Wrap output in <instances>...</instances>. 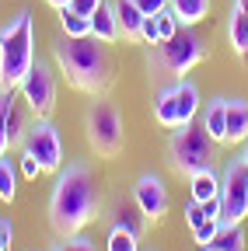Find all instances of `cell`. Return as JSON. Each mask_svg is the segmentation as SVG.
I'll list each match as a JSON object with an SVG mask.
<instances>
[{"mask_svg":"<svg viewBox=\"0 0 248 251\" xmlns=\"http://www.w3.org/2000/svg\"><path fill=\"white\" fill-rule=\"evenodd\" d=\"M102 209V188L98 178L87 164H67V171L59 168L53 196H49V224L59 237L84 230Z\"/></svg>","mask_w":248,"mask_h":251,"instance_id":"obj_1","label":"cell"},{"mask_svg":"<svg viewBox=\"0 0 248 251\" xmlns=\"http://www.w3.org/2000/svg\"><path fill=\"white\" fill-rule=\"evenodd\" d=\"M53 59L59 74L70 80V87L91 94V98H102L112 87V56L105 42H98L95 35H84V39L59 35L53 42Z\"/></svg>","mask_w":248,"mask_h":251,"instance_id":"obj_2","label":"cell"},{"mask_svg":"<svg viewBox=\"0 0 248 251\" xmlns=\"http://www.w3.org/2000/svg\"><path fill=\"white\" fill-rule=\"evenodd\" d=\"M206 59V42L193 31V25H182L171 39L150 46V84L158 87H168V84H178L193 67Z\"/></svg>","mask_w":248,"mask_h":251,"instance_id":"obj_3","label":"cell"},{"mask_svg":"<svg viewBox=\"0 0 248 251\" xmlns=\"http://www.w3.org/2000/svg\"><path fill=\"white\" fill-rule=\"evenodd\" d=\"M35 63L32 11H18L11 25L0 28V91H18Z\"/></svg>","mask_w":248,"mask_h":251,"instance_id":"obj_4","label":"cell"},{"mask_svg":"<svg viewBox=\"0 0 248 251\" xmlns=\"http://www.w3.org/2000/svg\"><path fill=\"white\" fill-rule=\"evenodd\" d=\"M213 147L217 140L206 133L203 122H189V126H178L168 140V168L175 175H199L213 164Z\"/></svg>","mask_w":248,"mask_h":251,"instance_id":"obj_5","label":"cell"},{"mask_svg":"<svg viewBox=\"0 0 248 251\" xmlns=\"http://www.w3.org/2000/svg\"><path fill=\"white\" fill-rule=\"evenodd\" d=\"M84 129H87V143L95 147L98 157H119L126 147V129H122V115L115 112V105L109 101H91L87 115H84Z\"/></svg>","mask_w":248,"mask_h":251,"instance_id":"obj_6","label":"cell"},{"mask_svg":"<svg viewBox=\"0 0 248 251\" xmlns=\"http://www.w3.org/2000/svg\"><path fill=\"white\" fill-rule=\"evenodd\" d=\"M245 216H248V164L238 153L220 175V224H241Z\"/></svg>","mask_w":248,"mask_h":251,"instance_id":"obj_7","label":"cell"},{"mask_svg":"<svg viewBox=\"0 0 248 251\" xmlns=\"http://www.w3.org/2000/svg\"><path fill=\"white\" fill-rule=\"evenodd\" d=\"M21 153H32L35 161L42 164L46 175H59V168H63V143H59V129H56L49 119L28 122L25 140H21Z\"/></svg>","mask_w":248,"mask_h":251,"instance_id":"obj_8","label":"cell"},{"mask_svg":"<svg viewBox=\"0 0 248 251\" xmlns=\"http://www.w3.org/2000/svg\"><path fill=\"white\" fill-rule=\"evenodd\" d=\"M18 91H21L28 112H32L35 119H49L53 115V108H56V77H53V70L46 67V63H32V70L25 74Z\"/></svg>","mask_w":248,"mask_h":251,"instance_id":"obj_9","label":"cell"},{"mask_svg":"<svg viewBox=\"0 0 248 251\" xmlns=\"http://www.w3.org/2000/svg\"><path fill=\"white\" fill-rule=\"evenodd\" d=\"M133 199H137V206L143 209L147 220H154V224L165 220V213H168V192H165V185H161L158 175H140L137 185H133Z\"/></svg>","mask_w":248,"mask_h":251,"instance_id":"obj_10","label":"cell"},{"mask_svg":"<svg viewBox=\"0 0 248 251\" xmlns=\"http://www.w3.org/2000/svg\"><path fill=\"white\" fill-rule=\"evenodd\" d=\"M109 220H112V230H130L133 237H143L147 216H143V209L137 206V199H115Z\"/></svg>","mask_w":248,"mask_h":251,"instance_id":"obj_11","label":"cell"},{"mask_svg":"<svg viewBox=\"0 0 248 251\" xmlns=\"http://www.w3.org/2000/svg\"><path fill=\"white\" fill-rule=\"evenodd\" d=\"M115 7V21H119V35L126 42H140V25H143V11L133 4V0H112Z\"/></svg>","mask_w":248,"mask_h":251,"instance_id":"obj_12","label":"cell"},{"mask_svg":"<svg viewBox=\"0 0 248 251\" xmlns=\"http://www.w3.org/2000/svg\"><path fill=\"white\" fill-rule=\"evenodd\" d=\"M91 35H95L98 42H119V21H115V7L112 4H102L95 14H91Z\"/></svg>","mask_w":248,"mask_h":251,"instance_id":"obj_13","label":"cell"},{"mask_svg":"<svg viewBox=\"0 0 248 251\" xmlns=\"http://www.w3.org/2000/svg\"><path fill=\"white\" fill-rule=\"evenodd\" d=\"M154 119H158L165 129H178V91L175 84L158 91V101H154Z\"/></svg>","mask_w":248,"mask_h":251,"instance_id":"obj_14","label":"cell"},{"mask_svg":"<svg viewBox=\"0 0 248 251\" xmlns=\"http://www.w3.org/2000/svg\"><path fill=\"white\" fill-rule=\"evenodd\" d=\"M248 140V101L245 98H227V143Z\"/></svg>","mask_w":248,"mask_h":251,"instance_id":"obj_15","label":"cell"},{"mask_svg":"<svg viewBox=\"0 0 248 251\" xmlns=\"http://www.w3.org/2000/svg\"><path fill=\"white\" fill-rule=\"evenodd\" d=\"M227 39H231V49L241 63H248V14L231 7V21H227Z\"/></svg>","mask_w":248,"mask_h":251,"instance_id":"obj_16","label":"cell"},{"mask_svg":"<svg viewBox=\"0 0 248 251\" xmlns=\"http://www.w3.org/2000/svg\"><path fill=\"white\" fill-rule=\"evenodd\" d=\"M203 126H206V133H210L217 143H227V98H213V101L206 105Z\"/></svg>","mask_w":248,"mask_h":251,"instance_id":"obj_17","label":"cell"},{"mask_svg":"<svg viewBox=\"0 0 248 251\" xmlns=\"http://www.w3.org/2000/svg\"><path fill=\"white\" fill-rule=\"evenodd\" d=\"M193 199L196 202H206V199H220V178L213 175V168H206V171H199V175H193Z\"/></svg>","mask_w":248,"mask_h":251,"instance_id":"obj_18","label":"cell"},{"mask_svg":"<svg viewBox=\"0 0 248 251\" xmlns=\"http://www.w3.org/2000/svg\"><path fill=\"white\" fill-rule=\"evenodd\" d=\"M171 11L178 25H196L210 14V0H171Z\"/></svg>","mask_w":248,"mask_h":251,"instance_id":"obj_19","label":"cell"},{"mask_svg":"<svg viewBox=\"0 0 248 251\" xmlns=\"http://www.w3.org/2000/svg\"><path fill=\"white\" fill-rule=\"evenodd\" d=\"M59 25H63V35H67V39H84V35H91V18H84V14L70 11V7L59 11Z\"/></svg>","mask_w":248,"mask_h":251,"instance_id":"obj_20","label":"cell"},{"mask_svg":"<svg viewBox=\"0 0 248 251\" xmlns=\"http://www.w3.org/2000/svg\"><path fill=\"white\" fill-rule=\"evenodd\" d=\"M213 248H220V251H245V230H241V224H220Z\"/></svg>","mask_w":248,"mask_h":251,"instance_id":"obj_21","label":"cell"},{"mask_svg":"<svg viewBox=\"0 0 248 251\" xmlns=\"http://www.w3.org/2000/svg\"><path fill=\"white\" fill-rule=\"evenodd\" d=\"M18 196V168H14V161L4 153L0 157V199L4 202H11Z\"/></svg>","mask_w":248,"mask_h":251,"instance_id":"obj_22","label":"cell"},{"mask_svg":"<svg viewBox=\"0 0 248 251\" xmlns=\"http://www.w3.org/2000/svg\"><path fill=\"white\" fill-rule=\"evenodd\" d=\"M14 101H18V98H14ZM14 101H11V108H7V140H11V147H21L28 122H25V115H21V108H18Z\"/></svg>","mask_w":248,"mask_h":251,"instance_id":"obj_23","label":"cell"},{"mask_svg":"<svg viewBox=\"0 0 248 251\" xmlns=\"http://www.w3.org/2000/svg\"><path fill=\"white\" fill-rule=\"evenodd\" d=\"M105 248L109 251H140V237H133L130 230H109Z\"/></svg>","mask_w":248,"mask_h":251,"instance_id":"obj_24","label":"cell"},{"mask_svg":"<svg viewBox=\"0 0 248 251\" xmlns=\"http://www.w3.org/2000/svg\"><path fill=\"white\" fill-rule=\"evenodd\" d=\"M14 101V91H0V157L7 153L11 140H7V108Z\"/></svg>","mask_w":248,"mask_h":251,"instance_id":"obj_25","label":"cell"},{"mask_svg":"<svg viewBox=\"0 0 248 251\" xmlns=\"http://www.w3.org/2000/svg\"><path fill=\"white\" fill-rule=\"evenodd\" d=\"M217 230H220V220H203L199 227H193V241L199 248H210L217 241Z\"/></svg>","mask_w":248,"mask_h":251,"instance_id":"obj_26","label":"cell"},{"mask_svg":"<svg viewBox=\"0 0 248 251\" xmlns=\"http://www.w3.org/2000/svg\"><path fill=\"white\" fill-rule=\"evenodd\" d=\"M154 18H158V35H161V42L171 39L175 31H178V18H175V11H171V4H168L165 11H158Z\"/></svg>","mask_w":248,"mask_h":251,"instance_id":"obj_27","label":"cell"},{"mask_svg":"<svg viewBox=\"0 0 248 251\" xmlns=\"http://www.w3.org/2000/svg\"><path fill=\"white\" fill-rule=\"evenodd\" d=\"M56 248H59V251H98V248H95V241H91L87 234H81V230H77V234H67Z\"/></svg>","mask_w":248,"mask_h":251,"instance_id":"obj_28","label":"cell"},{"mask_svg":"<svg viewBox=\"0 0 248 251\" xmlns=\"http://www.w3.org/2000/svg\"><path fill=\"white\" fill-rule=\"evenodd\" d=\"M140 42H143V46H158V42H161V35H158V18H154V14H147L143 25H140Z\"/></svg>","mask_w":248,"mask_h":251,"instance_id":"obj_29","label":"cell"},{"mask_svg":"<svg viewBox=\"0 0 248 251\" xmlns=\"http://www.w3.org/2000/svg\"><path fill=\"white\" fill-rule=\"evenodd\" d=\"M18 171H21L25 178H39V175H42V164L35 161L32 153H21V164H18Z\"/></svg>","mask_w":248,"mask_h":251,"instance_id":"obj_30","label":"cell"},{"mask_svg":"<svg viewBox=\"0 0 248 251\" xmlns=\"http://www.w3.org/2000/svg\"><path fill=\"white\" fill-rule=\"evenodd\" d=\"M185 220H189V227H199L203 224V220H206V209H203V202H189V206H185Z\"/></svg>","mask_w":248,"mask_h":251,"instance_id":"obj_31","label":"cell"},{"mask_svg":"<svg viewBox=\"0 0 248 251\" xmlns=\"http://www.w3.org/2000/svg\"><path fill=\"white\" fill-rule=\"evenodd\" d=\"M102 4H105V0H70V11H77V14H84V18H91Z\"/></svg>","mask_w":248,"mask_h":251,"instance_id":"obj_32","label":"cell"},{"mask_svg":"<svg viewBox=\"0 0 248 251\" xmlns=\"http://www.w3.org/2000/svg\"><path fill=\"white\" fill-rule=\"evenodd\" d=\"M133 4H137L143 14H158V11H165V7L171 4V0H133Z\"/></svg>","mask_w":248,"mask_h":251,"instance_id":"obj_33","label":"cell"},{"mask_svg":"<svg viewBox=\"0 0 248 251\" xmlns=\"http://www.w3.org/2000/svg\"><path fill=\"white\" fill-rule=\"evenodd\" d=\"M14 241V227H11V220H0V251H7Z\"/></svg>","mask_w":248,"mask_h":251,"instance_id":"obj_34","label":"cell"},{"mask_svg":"<svg viewBox=\"0 0 248 251\" xmlns=\"http://www.w3.org/2000/svg\"><path fill=\"white\" fill-rule=\"evenodd\" d=\"M49 7H56V11H63V7H70V0H46Z\"/></svg>","mask_w":248,"mask_h":251,"instance_id":"obj_35","label":"cell"},{"mask_svg":"<svg viewBox=\"0 0 248 251\" xmlns=\"http://www.w3.org/2000/svg\"><path fill=\"white\" fill-rule=\"evenodd\" d=\"M234 7H238V11H245V14H248V0H234Z\"/></svg>","mask_w":248,"mask_h":251,"instance_id":"obj_36","label":"cell"},{"mask_svg":"<svg viewBox=\"0 0 248 251\" xmlns=\"http://www.w3.org/2000/svg\"><path fill=\"white\" fill-rule=\"evenodd\" d=\"M241 157H245V164H248V140H245V150H241Z\"/></svg>","mask_w":248,"mask_h":251,"instance_id":"obj_37","label":"cell"},{"mask_svg":"<svg viewBox=\"0 0 248 251\" xmlns=\"http://www.w3.org/2000/svg\"><path fill=\"white\" fill-rule=\"evenodd\" d=\"M203 251H220V248H213V244H210V248H203Z\"/></svg>","mask_w":248,"mask_h":251,"instance_id":"obj_38","label":"cell"},{"mask_svg":"<svg viewBox=\"0 0 248 251\" xmlns=\"http://www.w3.org/2000/svg\"><path fill=\"white\" fill-rule=\"evenodd\" d=\"M53 251H59V248H53Z\"/></svg>","mask_w":248,"mask_h":251,"instance_id":"obj_39","label":"cell"}]
</instances>
